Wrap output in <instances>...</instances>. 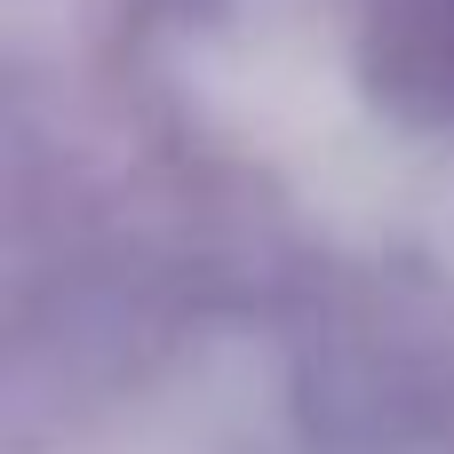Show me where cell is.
Returning <instances> with one entry per match:
<instances>
[{
	"label": "cell",
	"instance_id": "1",
	"mask_svg": "<svg viewBox=\"0 0 454 454\" xmlns=\"http://www.w3.org/2000/svg\"><path fill=\"white\" fill-rule=\"evenodd\" d=\"M375 56L391 80V96L407 104H439L454 120V0H375Z\"/></svg>",
	"mask_w": 454,
	"mask_h": 454
}]
</instances>
